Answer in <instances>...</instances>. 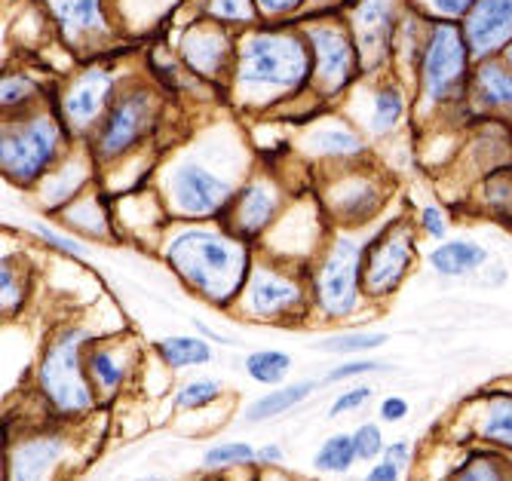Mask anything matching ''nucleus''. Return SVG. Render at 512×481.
<instances>
[{"label":"nucleus","instance_id":"nucleus-1","mask_svg":"<svg viewBox=\"0 0 512 481\" xmlns=\"http://www.w3.org/2000/svg\"><path fill=\"white\" fill-rule=\"evenodd\" d=\"M255 166L249 126L218 108L163 151L154 187L172 221H221Z\"/></svg>","mask_w":512,"mask_h":481},{"label":"nucleus","instance_id":"nucleus-2","mask_svg":"<svg viewBox=\"0 0 512 481\" xmlns=\"http://www.w3.org/2000/svg\"><path fill=\"white\" fill-rule=\"evenodd\" d=\"M310 46L298 22H258L237 40V59L224 86V105L243 123L286 120L322 111L310 95Z\"/></svg>","mask_w":512,"mask_h":481},{"label":"nucleus","instance_id":"nucleus-3","mask_svg":"<svg viewBox=\"0 0 512 481\" xmlns=\"http://www.w3.org/2000/svg\"><path fill=\"white\" fill-rule=\"evenodd\" d=\"M255 252L221 221H172L157 246L163 267L184 292L221 313L234 310Z\"/></svg>","mask_w":512,"mask_h":481},{"label":"nucleus","instance_id":"nucleus-4","mask_svg":"<svg viewBox=\"0 0 512 481\" xmlns=\"http://www.w3.org/2000/svg\"><path fill=\"white\" fill-rule=\"evenodd\" d=\"M99 334L105 331L83 319H62L46 331L31 368V408L40 417L62 426H86L105 411L86 374V347Z\"/></svg>","mask_w":512,"mask_h":481},{"label":"nucleus","instance_id":"nucleus-5","mask_svg":"<svg viewBox=\"0 0 512 481\" xmlns=\"http://www.w3.org/2000/svg\"><path fill=\"white\" fill-rule=\"evenodd\" d=\"M473 65L476 59L467 40H463L460 25L433 22L411 80L414 132H424L433 126L467 129L473 123L467 114Z\"/></svg>","mask_w":512,"mask_h":481},{"label":"nucleus","instance_id":"nucleus-6","mask_svg":"<svg viewBox=\"0 0 512 481\" xmlns=\"http://www.w3.org/2000/svg\"><path fill=\"white\" fill-rule=\"evenodd\" d=\"M175 111L181 108L145 71H132L105 120L86 141V151L96 160L99 172L142 151H166L169 144L163 141V135Z\"/></svg>","mask_w":512,"mask_h":481},{"label":"nucleus","instance_id":"nucleus-7","mask_svg":"<svg viewBox=\"0 0 512 481\" xmlns=\"http://www.w3.org/2000/svg\"><path fill=\"white\" fill-rule=\"evenodd\" d=\"M368 233L371 230H332L319 255L307 264L313 325L350 328L375 313L362 285Z\"/></svg>","mask_w":512,"mask_h":481},{"label":"nucleus","instance_id":"nucleus-8","mask_svg":"<svg viewBox=\"0 0 512 481\" xmlns=\"http://www.w3.org/2000/svg\"><path fill=\"white\" fill-rule=\"evenodd\" d=\"M4 436V481H71L83 463V426L40 417H13Z\"/></svg>","mask_w":512,"mask_h":481},{"label":"nucleus","instance_id":"nucleus-9","mask_svg":"<svg viewBox=\"0 0 512 481\" xmlns=\"http://www.w3.org/2000/svg\"><path fill=\"white\" fill-rule=\"evenodd\" d=\"M237 322L264 328H307L313 325V301L307 267L255 252V264L246 276L243 292L230 310Z\"/></svg>","mask_w":512,"mask_h":481},{"label":"nucleus","instance_id":"nucleus-10","mask_svg":"<svg viewBox=\"0 0 512 481\" xmlns=\"http://www.w3.org/2000/svg\"><path fill=\"white\" fill-rule=\"evenodd\" d=\"M313 194L335 230H371L393 212L399 178L381 160H368L316 175Z\"/></svg>","mask_w":512,"mask_h":481},{"label":"nucleus","instance_id":"nucleus-11","mask_svg":"<svg viewBox=\"0 0 512 481\" xmlns=\"http://www.w3.org/2000/svg\"><path fill=\"white\" fill-rule=\"evenodd\" d=\"M304 187H313V178L295 157H289L286 163L258 160V166L240 184L237 197L230 200L221 224L258 249L264 236L276 227V221L286 215L295 194Z\"/></svg>","mask_w":512,"mask_h":481},{"label":"nucleus","instance_id":"nucleus-12","mask_svg":"<svg viewBox=\"0 0 512 481\" xmlns=\"http://www.w3.org/2000/svg\"><path fill=\"white\" fill-rule=\"evenodd\" d=\"M301 31L310 46V95L319 108H341L350 92L359 86L362 62L356 40L347 28L344 13L335 10H310L301 22Z\"/></svg>","mask_w":512,"mask_h":481},{"label":"nucleus","instance_id":"nucleus-13","mask_svg":"<svg viewBox=\"0 0 512 481\" xmlns=\"http://www.w3.org/2000/svg\"><path fill=\"white\" fill-rule=\"evenodd\" d=\"M74 148L53 108L0 120V175L19 190H34Z\"/></svg>","mask_w":512,"mask_h":481},{"label":"nucleus","instance_id":"nucleus-14","mask_svg":"<svg viewBox=\"0 0 512 481\" xmlns=\"http://www.w3.org/2000/svg\"><path fill=\"white\" fill-rule=\"evenodd\" d=\"M129 74L132 71H126L114 53L105 59L77 62L65 77L56 80L53 111L74 144H86L92 138Z\"/></svg>","mask_w":512,"mask_h":481},{"label":"nucleus","instance_id":"nucleus-15","mask_svg":"<svg viewBox=\"0 0 512 481\" xmlns=\"http://www.w3.org/2000/svg\"><path fill=\"white\" fill-rule=\"evenodd\" d=\"M421 258V233L414 227L411 212L393 209L368 233V246L362 258V285L368 304L375 310L390 304L414 276Z\"/></svg>","mask_w":512,"mask_h":481},{"label":"nucleus","instance_id":"nucleus-16","mask_svg":"<svg viewBox=\"0 0 512 481\" xmlns=\"http://www.w3.org/2000/svg\"><path fill=\"white\" fill-rule=\"evenodd\" d=\"M292 157L310 172V178L378 160L362 129L341 111L322 108L292 126Z\"/></svg>","mask_w":512,"mask_h":481},{"label":"nucleus","instance_id":"nucleus-17","mask_svg":"<svg viewBox=\"0 0 512 481\" xmlns=\"http://www.w3.org/2000/svg\"><path fill=\"white\" fill-rule=\"evenodd\" d=\"M341 111L362 129L375 154L399 144L402 135H414V95L396 74L362 77Z\"/></svg>","mask_w":512,"mask_h":481},{"label":"nucleus","instance_id":"nucleus-18","mask_svg":"<svg viewBox=\"0 0 512 481\" xmlns=\"http://www.w3.org/2000/svg\"><path fill=\"white\" fill-rule=\"evenodd\" d=\"M37 4L53 28V40L74 62L114 56L120 53V43H126L111 0H37Z\"/></svg>","mask_w":512,"mask_h":481},{"label":"nucleus","instance_id":"nucleus-19","mask_svg":"<svg viewBox=\"0 0 512 481\" xmlns=\"http://www.w3.org/2000/svg\"><path fill=\"white\" fill-rule=\"evenodd\" d=\"M237 40H240L237 31L184 13V19L175 22L169 46L175 59L197 80H203L206 86L224 95V86L230 80V71H234V59H237Z\"/></svg>","mask_w":512,"mask_h":481},{"label":"nucleus","instance_id":"nucleus-20","mask_svg":"<svg viewBox=\"0 0 512 481\" xmlns=\"http://www.w3.org/2000/svg\"><path fill=\"white\" fill-rule=\"evenodd\" d=\"M145 362H148V350L132 331L114 328L99 334L86 347V374L99 405L111 408L114 402H120L132 390V383L142 377Z\"/></svg>","mask_w":512,"mask_h":481},{"label":"nucleus","instance_id":"nucleus-21","mask_svg":"<svg viewBox=\"0 0 512 481\" xmlns=\"http://www.w3.org/2000/svg\"><path fill=\"white\" fill-rule=\"evenodd\" d=\"M405 10V0H353L341 10L356 40L365 77L393 74V43Z\"/></svg>","mask_w":512,"mask_h":481},{"label":"nucleus","instance_id":"nucleus-22","mask_svg":"<svg viewBox=\"0 0 512 481\" xmlns=\"http://www.w3.org/2000/svg\"><path fill=\"white\" fill-rule=\"evenodd\" d=\"M332 230L335 227L329 224V218H325L313 187H304L295 194L286 215L279 218L276 227L264 236L258 252H267L273 258L307 267L319 255V249L325 246V239H329Z\"/></svg>","mask_w":512,"mask_h":481},{"label":"nucleus","instance_id":"nucleus-23","mask_svg":"<svg viewBox=\"0 0 512 481\" xmlns=\"http://www.w3.org/2000/svg\"><path fill=\"white\" fill-rule=\"evenodd\" d=\"M451 439L512 454V387H488L470 396L454 417Z\"/></svg>","mask_w":512,"mask_h":481},{"label":"nucleus","instance_id":"nucleus-24","mask_svg":"<svg viewBox=\"0 0 512 481\" xmlns=\"http://www.w3.org/2000/svg\"><path fill=\"white\" fill-rule=\"evenodd\" d=\"M111 200H114L117 239H129V243H135V246L157 252L163 233L172 224V218H169V212L157 194V187L148 184V187L129 190V194H120Z\"/></svg>","mask_w":512,"mask_h":481},{"label":"nucleus","instance_id":"nucleus-25","mask_svg":"<svg viewBox=\"0 0 512 481\" xmlns=\"http://www.w3.org/2000/svg\"><path fill=\"white\" fill-rule=\"evenodd\" d=\"M99 184V166L92 160V154L86 151V144H74V148L65 154V160L46 175L31 194L37 197L40 209L56 218L65 206H71L77 197H83L89 187Z\"/></svg>","mask_w":512,"mask_h":481},{"label":"nucleus","instance_id":"nucleus-26","mask_svg":"<svg viewBox=\"0 0 512 481\" xmlns=\"http://www.w3.org/2000/svg\"><path fill=\"white\" fill-rule=\"evenodd\" d=\"M460 31L476 62L497 59L512 43V0H476Z\"/></svg>","mask_w":512,"mask_h":481},{"label":"nucleus","instance_id":"nucleus-27","mask_svg":"<svg viewBox=\"0 0 512 481\" xmlns=\"http://www.w3.org/2000/svg\"><path fill=\"white\" fill-rule=\"evenodd\" d=\"M467 114L470 120L512 123V68L500 56L473 65Z\"/></svg>","mask_w":512,"mask_h":481},{"label":"nucleus","instance_id":"nucleus-28","mask_svg":"<svg viewBox=\"0 0 512 481\" xmlns=\"http://www.w3.org/2000/svg\"><path fill=\"white\" fill-rule=\"evenodd\" d=\"M59 77H43L37 65H4L0 68V120L53 108Z\"/></svg>","mask_w":512,"mask_h":481},{"label":"nucleus","instance_id":"nucleus-29","mask_svg":"<svg viewBox=\"0 0 512 481\" xmlns=\"http://www.w3.org/2000/svg\"><path fill=\"white\" fill-rule=\"evenodd\" d=\"M62 230H68L77 239H89V243H117V227H114V200L111 194L96 184L89 187L83 197H77L71 206H65L53 218Z\"/></svg>","mask_w":512,"mask_h":481},{"label":"nucleus","instance_id":"nucleus-30","mask_svg":"<svg viewBox=\"0 0 512 481\" xmlns=\"http://www.w3.org/2000/svg\"><path fill=\"white\" fill-rule=\"evenodd\" d=\"M111 10L123 40L132 43L163 34L181 13L191 10V0H111Z\"/></svg>","mask_w":512,"mask_h":481},{"label":"nucleus","instance_id":"nucleus-31","mask_svg":"<svg viewBox=\"0 0 512 481\" xmlns=\"http://www.w3.org/2000/svg\"><path fill=\"white\" fill-rule=\"evenodd\" d=\"M37 270L28 252L7 249L0 252V325L16 322L34 304Z\"/></svg>","mask_w":512,"mask_h":481},{"label":"nucleus","instance_id":"nucleus-32","mask_svg":"<svg viewBox=\"0 0 512 481\" xmlns=\"http://www.w3.org/2000/svg\"><path fill=\"white\" fill-rule=\"evenodd\" d=\"M424 258H427L430 270L439 279L479 276L491 264V252L482 243H476V239H467V236H448L445 243H436Z\"/></svg>","mask_w":512,"mask_h":481},{"label":"nucleus","instance_id":"nucleus-33","mask_svg":"<svg viewBox=\"0 0 512 481\" xmlns=\"http://www.w3.org/2000/svg\"><path fill=\"white\" fill-rule=\"evenodd\" d=\"M322 390V380H313V377H304V380H289L283 387H273L261 396H255L246 411H243V420L246 423H270V420H279L292 411H298L307 399H313L316 393Z\"/></svg>","mask_w":512,"mask_h":481},{"label":"nucleus","instance_id":"nucleus-34","mask_svg":"<svg viewBox=\"0 0 512 481\" xmlns=\"http://www.w3.org/2000/svg\"><path fill=\"white\" fill-rule=\"evenodd\" d=\"M439 481H512V454L485 445H460V457Z\"/></svg>","mask_w":512,"mask_h":481},{"label":"nucleus","instance_id":"nucleus-35","mask_svg":"<svg viewBox=\"0 0 512 481\" xmlns=\"http://www.w3.org/2000/svg\"><path fill=\"white\" fill-rule=\"evenodd\" d=\"M470 203L476 215L512 230V163L479 178L470 190Z\"/></svg>","mask_w":512,"mask_h":481},{"label":"nucleus","instance_id":"nucleus-36","mask_svg":"<svg viewBox=\"0 0 512 481\" xmlns=\"http://www.w3.org/2000/svg\"><path fill=\"white\" fill-rule=\"evenodd\" d=\"M151 356L166 371H194L215 362V344H209L200 334H166V338L151 344Z\"/></svg>","mask_w":512,"mask_h":481},{"label":"nucleus","instance_id":"nucleus-37","mask_svg":"<svg viewBox=\"0 0 512 481\" xmlns=\"http://www.w3.org/2000/svg\"><path fill=\"white\" fill-rule=\"evenodd\" d=\"M430 19L421 16L417 10H405L402 22H399V31H396V43H393V74L399 80H405L411 86L414 80V68H417V59H421V50H424V40H427V31H430Z\"/></svg>","mask_w":512,"mask_h":481},{"label":"nucleus","instance_id":"nucleus-38","mask_svg":"<svg viewBox=\"0 0 512 481\" xmlns=\"http://www.w3.org/2000/svg\"><path fill=\"white\" fill-rule=\"evenodd\" d=\"M390 344V334L378 331V328H362V325H350V328H335L329 334H322L316 341L319 353H329L338 359H356V356H371Z\"/></svg>","mask_w":512,"mask_h":481},{"label":"nucleus","instance_id":"nucleus-39","mask_svg":"<svg viewBox=\"0 0 512 481\" xmlns=\"http://www.w3.org/2000/svg\"><path fill=\"white\" fill-rule=\"evenodd\" d=\"M188 13L209 19V22H218V25L237 31V34H243L261 22L255 0H191Z\"/></svg>","mask_w":512,"mask_h":481},{"label":"nucleus","instance_id":"nucleus-40","mask_svg":"<svg viewBox=\"0 0 512 481\" xmlns=\"http://www.w3.org/2000/svg\"><path fill=\"white\" fill-rule=\"evenodd\" d=\"M295 368V359L292 353L279 350V347H261V350H252L243 356V371L252 383H258V387H283V383H289V374Z\"/></svg>","mask_w":512,"mask_h":481},{"label":"nucleus","instance_id":"nucleus-41","mask_svg":"<svg viewBox=\"0 0 512 481\" xmlns=\"http://www.w3.org/2000/svg\"><path fill=\"white\" fill-rule=\"evenodd\" d=\"M255 445L243 442V439H224L215 442L203 451L200 466L206 475H230V472H240V469H258L255 466Z\"/></svg>","mask_w":512,"mask_h":481},{"label":"nucleus","instance_id":"nucleus-42","mask_svg":"<svg viewBox=\"0 0 512 481\" xmlns=\"http://www.w3.org/2000/svg\"><path fill=\"white\" fill-rule=\"evenodd\" d=\"M224 393H227V387H224L221 377L197 374V377H188L184 383H178L175 393H172V405H175V411L197 414V411H206V408L218 405L224 399Z\"/></svg>","mask_w":512,"mask_h":481},{"label":"nucleus","instance_id":"nucleus-43","mask_svg":"<svg viewBox=\"0 0 512 481\" xmlns=\"http://www.w3.org/2000/svg\"><path fill=\"white\" fill-rule=\"evenodd\" d=\"M356 463H359V457H356L350 432H332V436H325L319 442V448L313 451V472L322 478L347 475V472H353Z\"/></svg>","mask_w":512,"mask_h":481},{"label":"nucleus","instance_id":"nucleus-44","mask_svg":"<svg viewBox=\"0 0 512 481\" xmlns=\"http://www.w3.org/2000/svg\"><path fill=\"white\" fill-rule=\"evenodd\" d=\"M390 371L387 362H381L378 356H356V359H341L338 365H332L322 374V387H347V383H359L362 377L371 374H384Z\"/></svg>","mask_w":512,"mask_h":481},{"label":"nucleus","instance_id":"nucleus-45","mask_svg":"<svg viewBox=\"0 0 512 481\" xmlns=\"http://www.w3.org/2000/svg\"><path fill=\"white\" fill-rule=\"evenodd\" d=\"M31 236H37L50 252L86 264V243H83V239H77V236H71L68 230H62L59 224H53V221H31Z\"/></svg>","mask_w":512,"mask_h":481},{"label":"nucleus","instance_id":"nucleus-46","mask_svg":"<svg viewBox=\"0 0 512 481\" xmlns=\"http://www.w3.org/2000/svg\"><path fill=\"white\" fill-rule=\"evenodd\" d=\"M414 227L421 233V239H430V243H445L451 236V212L442 203H421L414 212Z\"/></svg>","mask_w":512,"mask_h":481},{"label":"nucleus","instance_id":"nucleus-47","mask_svg":"<svg viewBox=\"0 0 512 481\" xmlns=\"http://www.w3.org/2000/svg\"><path fill=\"white\" fill-rule=\"evenodd\" d=\"M350 436H353V448H356L359 463H375V460L384 457V451H387V436H384L381 420H365V423L353 426V429H350Z\"/></svg>","mask_w":512,"mask_h":481},{"label":"nucleus","instance_id":"nucleus-48","mask_svg":"<svg viewBox=\"0 0 512 481\" xmlns=\"http://www.w3.org/2000/svg\"><path fill=\"white\" fill-rule=\"evenodd\" d=\"M411 10H417L421 16H427L430 22H454L460 25L467 19V13L473 10L476 0H405Z\"/></svg>","mask_w":512,"mask_h":481},{"label":"nucleus","instance_id":"nucleus-49","mask_svg":"<svg viewBox=\"0 0 512 481\" xmlns=\"http://www.w3.org/2000/svg\"><path fill=\"white\" fill-rule=\"evenodd\" d=\"M371 399H375V387H371V383H365V380L347 383L341 393H335V399L329 402V411H325V414H329V420L350 417V414L362 411Z\"/></svg>","mask_w":512,"mask_h":481},{"label":"nucleus","instance_id":"nucleus-50","mask_svg":"<svg viewBox=\"0 0 512 481\" xmlns=\"http://www.w3.org/2000/svg\"><path fill=\"white\" fill-rule=\"evenodd\" d=\"M261 22H301L310 10L313 0H255Z\"/></svg>","mask_w":512,"mask_h":481},{"label":"nucleus","instance_id":"nucleus-51","mask_svg":"<svg viewBox=\"0 0 512 481\" xmlns=\"http://www.w3.org/2000/svg\"><path fill=\"white\" fill-rule=\"evenodd\" d=\"M384 460L393 463L396 469H402L408 475L411 466H414V442L411 439H393V442H387Z\"/></svg>","mask_w":512,"mask_h":481},{"label":"nucleus","instance_id":"nucleus-52","mask_svg":"<svg viewBox=\"0 0 512 481\" xmlns=\"http://www.w3.org/2000/svg\"><path fill=\"white\" fill-rule=\"evenodd\" d=\"M411 414V405L405 396H384L378 402V420L381 423H402Z\"/></svg>","mask_w":512,"mask_h":481},{"label":"nucleus","instance_id":"nucleus-53","mask_svg":"<svg viewBox=\"0 0 512 481\" xmlns=\"http://www.w3.org/2000/svg\"><path fill=\"white\" fill-rule=\"evenodd\" d=\"M283 463H286V448L279 442L258 445V451H255V466L258 469H283Z\"/></svg>","mask_w":512,"mask_h":481},{"label":"nucleus","instance_id":"nucleus-54","mask_svg":"<svg viewBox=\"0 0 512 481\" xmlns=\"http://www.w3.org/2000/svg\"><path fill=\"white\" fill-rule=\"evenodd\" d=\"M362 481H405V472L396 469L393 463H387V460L381 457V460H375V463H368Z\"/></svg>","mask_w":512,"mask_h":481},{"label":"nucleus","instance_id":"nucleus-55","mask_svg":"<svg viewBox=\"0 0 512 481\" xmlns=\"http://www.w3.org/2000/svg\"><path fill=\"white\" fill-rule=\"evenodd\" d=\"M347 4H353V0H313V10H335V13H341Z\"/></svg>","mask_w":512,"mask_h":481},{"label":"nucleus","instance_id":"nucleus-56","mask_svg":"<svg viewBox=\"0 0 512 481\" xmlns=\"http://www.w3.org/2000/svg\"><path fill=\"white\" fill-rule=\"evenodd\" d=\"M261 472H270L273 481H319V478H298V475H289L283 469H261Z\"/></svg>","mask_w":512,"mask_h":481},{"label":"nucleus","instance_id":"nucleus-57","mask_svg":"<svg viewBox=\"0 0 512 481\" xmlns=\"http://www.w3.org/2000/svg\"><path fill=\"white\" fill-rule=\"evenodd\" d=\"M132 481H169V478H163V475H138Z\"/></svg>","mask_w":512,"mask_h":481},{"label":"nucleus","instance_id":"nucleus-58","mask_svg":"<svg viewBox=\"0 0 512 481\" xmlns=\"http://www.w3.org/2000/svg\"><path fill=\"white\" fill-rule=\"evenodd\" d=\"M500 59H503V62H506V65L512 68V43H509V46H506V50L500 53Z\"/></svg>","mask_w":512,"mask_h":481},{"label":"nucleus","instance_id":"nucleus-59","mask_svg":"<svg viewBox=\"0 0 512 481\" xmlns=\"http://www.w3.org/2000/svg\"><path fill=\"white\" fill-rule=\"evenodd\" d=\"M0 481H4V436H0Z\"/></svg>","mask_w":512,"mask_h":481}]
</instances>
